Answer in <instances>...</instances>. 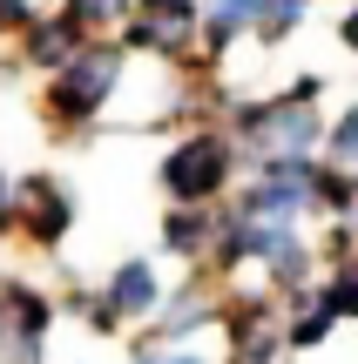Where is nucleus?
Listing matches in <instances>:
<instances>
[{
  "mask_svg": "<svg viewBox=\"0 0 358 364\" xmlns=\"http://www.w3.org/2000/svg\"><path fill=\"white\" fill-rule=\"evenodd\" d=\"M115 81H122V48L115 41H81V48L54 68V81H48L54 122H68V129H75V122H95L108 102H115Z\"/></svg>",
  "mask_w": 358,
  "mask_h": 364,
  "instance_id": "nucleus-1",
  "label": "nucleus"
},
{
  "mask_svg": "<svg viewBox=\"0 0 358 364\" xmlns=\"http://www.w3.org/2000/svg\"><path fill=\"white\" fill-rule=\"evenodd\" d=\"M311 88H318V81H305L291 102H257V108H243V115H237V129L257 142V156H264V162L270 156H305V149H311V135H318Z\"/></svg>",
  "mask_w": 358,
  "mask_h": 364,
  "instance_id": "nucleus-2",
  "label": "nucleus"
},
{
  "mask_svg": "<svg viewBox=\"0 0 358 364\" xmlns=\"http://www.w3.org/2000/svg\"><path fill=\"white\" fill-rule=\"evenodd\" d=\"M223 182H230V142L223 135H189V142H176L169 162H162V189H169L176 203H210Z\"/></svg>",
  "mask_w": 358,
  "mask_h": 364,
  "instance_id": "nucleus-3",
  "label": "nucleus"
},
{
  "mask_svg": "<svg viewBox=\"0 0 358 364\" xmlns=\"http://www.w3.org/2000/svg\"><path fill=\"white\" fill-rule=\"evenodd\" d=\"M7 223H21L34 243H54V236L75 223V196H68V189H54L48 176H34V182H27V189L7 203Z\"/></svg>",
  "mask_w": 358,
  "mask_h": 364,
  "instance_id": "nucleus-4",
  "label": "nucleus"
},
{
  "mask_svg": "<svg viewBox=\"0 0 358 364\" xmlns=\"http://www.w3.org/2000/svg\"><path fill=\"white\" fill-rule=\"evenodd\" d=\"M196 34V0H142V21L122 27V41L129 48H183V41Z\"/></svg>",
  "mask_w": 358,
  "mask_h": 364,
  "instance_id": "nucleus-5",
  "label": "nucleus"
},
{
  "mask_svg": "<svg viewBox=\"0 0 358 364\" xmlns=\"http://www.w3.org/2000/svg\"><path fill=\"white\" fill-rule=\"evenodd\" d=\"M81 34H88V27L75 21V14H34V21H27V61L34 68H61L68 54L81 48Z\"/></svg>",
  "mask_w": 358,
  "mask_h": 364,
  "instance_id": "nucleus-6",
  "label": "nucleus"
},
{
  "mask_svg": "<svg viewBox=\"0 0 358 364\" xmlns=\"http://www.w3.org/2000/svg\"><path fill=\"white\" fill-rule=\"evenodd\" d=\"M108 311L115 317H142V311H156V270L149 263H122L115 277H108Z\"/></svg>",
  "mask_w": 358,
  "mask_h": 364,
  "instance_id": "nucleus-7",
  "label": "nucleus"
},
{
  "mask_svg": "<svg viewBox=\"0 0 358 364\" xmlns=\"http://www.w3.org/2000/svg\"><path fill=\"white\" fill-rule=\"evenodd\" d=\"M257 14H264V0H210V14H203L210 48H230L243 27H257Z\"/></svg>",
  "mask_w": 358,
  "mask_h": 364,
  "instance_id": "nucleus-8",
  "label": "nucleus"
},
{
  "mask_svg": "<svg viewBox=\"0 0 358 364\" xmlns=\"http://www.w3.org/2000/svg\"><path fill=\"white\" fill-rule=\"evenodd\" d=\"M196 324H210V297H203V290H183V297L156 317V338H162V344H169V338H189Z\"/></svg>",
  "mask_w": 358,
  "mask_h": 364,
  "instance_id": "nucleus-9",
  "label": "nucleus"
},
{
  "mask_svg": "<svg viewBox=\"0 0 358 364\" xmlns=\"http://www.w3.org/2000/svg\"><path fill=\"white\" fill-rule=\"evenodd\" d=\"M162 236H169V250L189 257V250H203V236H210V216H196V203H189V209H176V216L162 223Z\"/></svg>",
  "mask_w": 358,
  "mask_h": 364,
  "instance_id": "nucleus-10",
  "label": "nucleus"
},
{
  "mask_svg": "<svg viewBox=\"0 0 358 364\" xmlns=\"http://www.w3.org/2000/svg\"><path fill=\"white\" fill-rule=\"evenodd\" d=\"M298 21H305V0H264V14H257V34L278 41V34H291Z\"/></svg>",
  "mask_w": 358,
  "mask_h": 364,
  "instance_id": "nucleus-11",
  "label": "nucleus"
},
{
  "mask_svg": "<svg viewBox=\"0 0 358 364\" xmlns=\"http://www.w3.org/2000/svg\"><path fill=\"white\" fill-rule=\"evenodd\" d=\"M68 14H75L81 27H115L122 14H129V0H61Z\"/></svg>",
  "mask_w": 358,
  "mask_h": 364,
  "instance_id": "nucleus-12",
  "label": "nucleus"
},
{
  "mask_svg": "<svg viewBox=\"0 0 358 364\" xmlns=\"http://www.w3.org/2000/svg\"><path fill=\"white\" fill-rule=\"evenodd\" d=\"M325 311H332V317H345V311H358V263H345V270H338V284L332 290H325Z\"/></svg>",
  "mask_w": 358,
  "mask_h": 364,
  "instance_id": "nucleus-13",
  "label": "nucleus"
},
{
  "mask_svg": "<svg viewBox=\"0 0 358 364\" xmlns=\"http://www.w3.org/2000/svg\"><path fill=\"white\" fill-rule=\"evenodd\" d=\"M332 162H338V169H358V108L332 129Z\"/></svg>",
  "mask_w": 358,
  "mask_h": 364,
  "instance_id": "nucleus-14",
  "label": "nucleus"
},
{
  "mask_svg": "<svg viewBox=\"0 0 358 364\" xmlns=\"http://www.w3.org/2000/svg\"><path fill=\"white\" fill-rule=\"evenodd\" d=\"M325 331H332V311H325V304H311V311L291 324V344H318Z\"/></svg>",
  "mask_w": 358,
  "mask_h": 364,
  "instance_id": "nucleus-15",
  "label": "nucleus"
},
{
  "mask_svg": "<svg viewBox=\"0 0 358 364\" xmlns=\"http://www.w3.org/2000/svg\"><path fill=\"white\" fill-rule=\"evenodd\" d=\"M345 48H352V54H358V7H352V14H345Z\"/></svg>",
  "mask_w": 358,
  "mask_h": 364,
  "instance_id": "nucleus-16",
  "label": "nucleus"
},
{
  "mask_svg": "<svg viewBox=\"0 0 358 364\" xmlns=\"http://www.w3.org/2000/svg\"><path fill=\"white\" fill-rule=\"evenodd\" d=\"M345 223H352V236H358V189L345 196Z\"/></svg>",
  "mask_w": 358,
  "mask_h": 364,
  "instance_id": "nucleus-17",
  "label": "nucleus"
},
{
  "mask_svg": "<svg viewBox=\"0 0 358 364\" xmlns=\"http://www.w3.org/2000/svg\"><path fill=\"white\" fill-rule=\"evenodd\" d=\"M142 364H203V358H183V351H169V358H142Z\"/></svg>",
  "mask_w": 358,
  "mask_h": 364,
  "instance_id": "nucleus-18",
  "label": "nucleus"
},
{
  "mask_svg": "<svg viewBox=\"0 0 358 364\" xmlns=\"http://www.w3.org/2000/svg\"><path fill=\"white\" fill-rule=\"evenodd\" d=\"M7 203H14V189H7V169H0V223H7Z\"/></svg>",
  "mask_w": 358,
  "mask_h": 364,
  "instance_id": "nucleus-19",
  "label": "nucleus"
}]
</instances>
